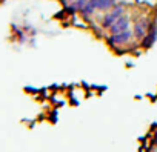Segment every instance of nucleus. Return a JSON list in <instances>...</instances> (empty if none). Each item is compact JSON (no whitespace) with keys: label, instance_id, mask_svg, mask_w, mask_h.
<instances>
[{"label":"nucleus","instance_id":"1","mask_svg":"<svg viewBox=\"0 0 157 152\" xmlns=\"http://www.w3.org/2000/svg\"><path fill=\"white\" fill-rule=\"evenodd\" d=\"M125 13H128V6L125 2H117V5L114 8H111L109 11L103 13L102 14V19H100V29L103 31H108V28L119 19L122 17Z\"/></svg>","mask_w":157,"mask_h":152},{"label":"nucleus","instance_id":"2","mask_svg":"<svg viewBox=\"0 0 157 152\" xmlns=\"http://www.w3.org/2000/svg\"><path fill=\"white\" fill-rule=\"evenodd\" d=\"M134 34L132 29H126L117 34H106V43L113 48V49H119V48H125L128 45H132L134 42Z\"/></svg>","mask_w":157,"mask_h":152},{"label":"nucleus","instance_id":"3","mask_svg":"<svg viewBox=\"0 0 157 152\" xmlns=\"http://www.w3.org/2000/svg\"><path fill=\"white\" fill-rule=\"evenodd\" d=\"M132 28V16L128 13H125L122 17H119L106 31V34H117V32H122V31H126V29H131Z\"/></svg>","mask_w":157,"mask_h":152},{"label":"nucleus","instance_id":"4","mask_svg":"<svg viewBox=\"0 0 157 152\" xmlns=\"http://www.w3.org/2000/svg\"><path fill=\"white\" fill-rule=\"evenodd\" d=\"M149 26H151V22L146 20V17H139L132 22V34H134V39L137 43H140L146 37Z\"/></svg>","mask_w":157,"mask_h":152},{"label":"nucleus","instance_id":"5","mask_svg":"<svg viewBox=\"0 0 157 152\" xmlns=\"http://www.w3.org/2000/svg\"><path fill=\"white\" fill-rule=\"evenodd\" d=\"M91 5L96 8V11H100V13H106L109 11L111 8H114L117 5L119 0H90Z\"/></svg>","mask_w":157,"mask_h":152}]
</instances>
